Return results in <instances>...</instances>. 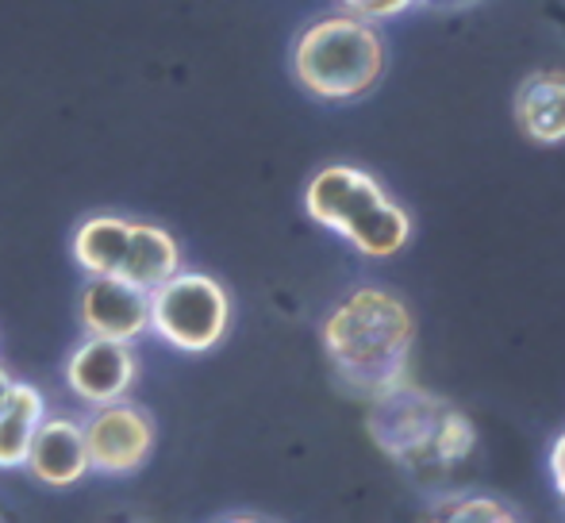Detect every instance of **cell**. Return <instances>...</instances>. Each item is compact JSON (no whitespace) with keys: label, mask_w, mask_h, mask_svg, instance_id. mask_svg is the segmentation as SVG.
<instances>
[{"label":"cell","mask_w":565,"mask_h":523,"mask_svg":"<svg viewBox=\"0 0 565 523\" xmlns=\"http://www.w3.org/2000/svg\"><path fill=\"white\" fill-rule=\"evenodd\" d=\"M320 343L342 389L373 401L412 377L416 316L396 292L358 285L323 316Z\"/></svg>","instance_id":"1"},{"label":"cell","mask_w":565,"mask_h":523,"mask_svg":"<svg viewBox=\"0 0 565 523\" xmlns=\"http://www.w3.org/2000/svg\"><path fill=\"white\" fill-rule=\"evenodd\" d=\"M365 431L388 462L416 481L450 478L477 450L473 419L412 377L365 401Z\"/></svg>","instance_id":"2"},{"label":"cell","mask_w":565,"mask_h":523,"mask_svg":"<svg viewBox=\"0 0 565 523\" xmlns=\"http://www.w3.org/2000/svg\"><path fill=\"white\" fill-rule=\"evenodd\" d=\"M305 212L323 232L339 235L362 258H396L412 243L408 209L373 178L350 162H331L316 170L305 185Z\"/></svg>","instance_id":"3"},{"label":"cell","mask_w":565,"mask_h":523,"mask_svg":"<svg viewBox=\"0 0 565 523\" xmlns=\"http://www.w3.org/2000/svg\"><path fill=\"white\" fill-rule=\"evenodd\" d=\"M388 70V46L377 23L335 12L312 20L292 43V77L316 100L350 105L370 97Z\"/></svg>","instance_id":"4"},{"label":"cell","mask_w":565,"mask_h":523,"mask_svg":"<svg viewBox=\"0 0 565 523\" xmlns=\"http://www.w3.org/2000/svg\"><path fill=\"white\" fill-rule=\"evenodd\" d=\"M74 262L89 277H116L154 292L181 269V247L166 227L124 216H89L74 232Z\"/></svg>","instance_id":"5"},{"label":"cell","mask_w":565,"mask_h":523,"mask_svg":"<svg viewBox=\"0 0 565 523\" xmlns=\"http://www.w3.org/2000/svg\"><path fill=\"white\" fill-rule=\"evenodd\" d=\"M231 328V292L212 274L178 269L150 292V331L181 354H204L224 343Z\"/></svg>","instance_id":"6"},{"label":"cell","mask_w":565,"mask_h":523,"mask_svg":"<svg viewBox=\"0 0 565 523\" xmlns=\"http://www.w3.org/2000/svg\"><path fill=\"white\" fill-rule=\"evenodd\" d=\"M82 427L85 447H89V466L100 478H127L154 455V419H150L147 408L131 401L100 404V408L89 412V419H82Z\"/></svg>","instance_id":"7"},{"label":"cell","mask_w":565,"mask_h":523,"mask_svg":"<svg viewBox=\"0 0 565 523\" xmlns=\"http://www.w3.org/2000/svg\"><path fill=\"white\" fill-rule=\"evenodd\" d=\"M139 377V359L131 343H113V339L85 335L66 359V385L89 408L127 401V389Z\"/></svg>","instance_id":"8"},{"label":"cell","mask_w":565,"mask_h":523,"mask_svg":"<svg viewBox=\"0 0 565 523\" xmlns=\"http://www.w3.org/2000/svg\"><path fill=\"white\" fill-rule=\"evenodd\" d=\"M77 320L93 339L135 343L150 331V292L116 277H89L77 297Z\"/></svg>","instance_id":"9"},{"label":"cell","mask_w":565,"mask_h":523,"mask_svg":"<svg viewBox=\"0 0 565 523\" xmlns=\"http://www.w3.org/2000/svg\"><path fill=\"white\" fill-rule=\"evenodd\" d=\"M23 470L46 489H74L93 473L85 427L74 416H46L35 431Z\"/></svg>","instance_id":"10"},{"label":"cell","mask_w":565,"mask_h":523,"mask_svg":"<svg viewBox=\"0 0 565 523\" xmlns=\"http://www.w3.org/2000/svg\"><path fill=\"white\" fill-rule=\"evenodd\" d=\"M512 120L535 147L565 142V70H535L512 97Z\"/></svg>","instance_id":"11"},{"label":"cell","mask_w":565,"mask_h":523,"mask_svg":"<svg viewBox=\"0 0 565 523\" xmlns=\"http://www.w3.org/2000/svg\"><path fill=\"white\" fill-rule=\"evenodd\" d=\"M46 416L51 412H46L43 393L28 382H15L8 404L0 408V470H23L35 431Z\"/></svg>","instance_id":"12"},{"label":"cell","mask_w":565,"mask_h":523,"mask_svg":"<svg viewBox=\"0 0 565 523\" xmlns=\"http://www.w3.org/2000/svg\"><path fill=\"white\" fill-rule=\"evenodd\" d=\"M419 523H523L500 497L489 493H458L439 501Z\"/></svg>","instance_id":"13"},{"label":"cell","mask_w":565,"mask_h":523,"mask_svg":"<svg viewBox=\"0 0 565 523\" xmlns=\"http://www.w3.org/2000/svg\"><path fill=\"white\" fill-rule=\"evenodd\" d=\"M347 15H358L365 23H385V20H401L412 8H419L424 0H335Z\"/></svg>","instance_id":"14"},{"label":"cell","mask_w":565,"mask_h":523,"mask_svg":"<svg viewBox=\"0 0 565 523\" xmlns=\"http://www.w3.org/2000/svg\"><path fill=\"white\" fill-rule=\"evenodd\" d=\"M546 470H551L554 493H558L562 509H565V431L551 442V455H546Z\"/></svg>","instance_id":"15"},{"label":"cell","mask_w":565,"mask_h":523,"mask_svg":"<svg viewBox=\"0 0 565 523\" xmlns=\"http://www.w3.org/2000/svg\"><path fill=\"white\" fill-rule=\"evenodd\" d=\"M12 385H15L12 377H8L4 370H0V408H4V404H8V393H12Z\"/></svg>","instance_id":"16"},{"label":"cell","mask_w":565,"mask_h":523,"mask_svg":"<svg viewBox=\"0 0 565 523\" xmlns=\"http://www.w3.org/2000/svg\"><path fill=\"white\" fill-rule=\"evenodd\" d=\"M220 523H274V520H262V516H227Z\"/></svg>","instance_id":"17"},{"label":"cell","mask_w":565,"mask_h":523,"mask_svg":"<svg viewBox=\"0 0 565 523\" xmlns=\"http://www.w3.org/2000/svg\"><path fill=\"white\" fill-rule=\"evenodd\" d=\"M0 523H4V516H0Z\"/></svg>","instance_id":"18"}]
</instances>
